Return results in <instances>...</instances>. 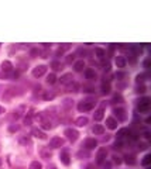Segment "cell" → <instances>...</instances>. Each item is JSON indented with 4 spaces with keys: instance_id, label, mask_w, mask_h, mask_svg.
I'll return each mask as SVG.
<instances>
[{
    "instance_id": "52",
    "label": "cell",
    "mask_w": 151,
    "mask_h": 169,
    "mask_svg": "<svg viewBox=\"0 0 151 169\" xmlns=\"http://www.w3.org/2000/svg\"><path fill=\"white\" fill-rule=\"evenodd\" d=\"M148 66H150V59H145V61H144V68H145V69H148Z\"/></svg>"
},
{
    "instance_id": "5",
    "label": "cell",
    "mask_w": 151,
    "mask_h": 169,
    "mask_svg": "<svg viewBox=\"0 0 151 169\" xmlns=\"http://www.w3.org/2000/svg\"><path fill=\"white\" fill-rule=\"evenodd\" d=\"M64 144H65V140L64 138H61V137H53V138H51V141H49L48 148H51V149H55V148H61Z\"/></svg>"
},
{
    "instance_id": "28",
    "label": "cell",
    "mask_w": 151,
    "mask_h": 169,
    "mask_svg": "<svg viewBox=\"0 0 151 169\" xmlns=\"http://www.w3.org/2000/svg\"><path fill=\"white\" fill-rule=\"evenodd\" d=\"M51 68H53L54 71H62V69H64V68H62V64L59 61H53L51 62Z\"/></svg>"
},
{
    "instance_id": "10",
    "label": "cell",
    "mask_w": 151,
    "mask_h": 169,
    "mask_svg": "<svg viewBox=\"0 0 151 169\" xmlns=\"http://www.w3.org/2000/svg\"><path fill=\"white\" fill-rule=\"evenodd\" d=\"M106 157H108V151H106L105 148H100V149L98 151V155H96V163H98V165H102L106 161Z\"/></svg>"
},
{
    "instance_id": "26",
    "label": "cell",
    "mask_w": 151,
    "mask_h": 169,
    "mask_svg": "<svg viewBox=\"0 0 151 169\" xmlns=\"http://www.w3.org/2000/svg\"><path fill=\"white\" fill-rule=\"evenodd\" d=\"M89 151H86V149H80L79 152H78L76 154V157L79 158V159H88V158H89Z\"/></svg>"
},
{
    "instance_id": "50",
    "label": "cell",
    "mask_w": 151,
    "mask_h": 169,
    "mask_svg": "<svg viewBox=\"0 0 151 169\" xmlns=\"http://www.w3.org/2000/svg\"><path fill=\"white\" fill-rule=\"evenodd\" d=\"M78 55H88V51H86V49H83V48H79V49H78Z\"/></svg>"
},
{
    "instance_id": "25",
    "label": "cell",
    "mask_w": 151,
    "mask_h": 169,
    "mask_svg": "<svg viewBox=\"0 0 151 169\" xmlns=\"http://www.w3.org/2000/svg\"><path fill=\"white\" fill-rule=\"evenodd\" d=\"M41 157L44 158V159H51L53 158V154L49 152V148H44V149H41Z\"/></svg>"
},
{
    "instance_id": "14",
    "label": "cell",
    "mask_w": 151,
    "mask_h": 169,
    "mask_svg": "<svg viewBox=\"0 0 151 169\" xmlns=\"http://www.w3.org/2000/svg\"><path fill=\"white\" fill-rule=\"evenodd\" d=\"M88 124H89V118L86 116H80L75 120V126L76 127H86Z\"/></svg>"
},
{
    "instance_id": "57",
    "label": "cell",
    "mask_w": 151,
    "mask_h": 169,
    "mask_svg": "<svg viewBox=\"0 0 151 169\" xmlns=\"http://www.w3.org/2000/svg\"><path fill=\"white\" fill-rule=\"evenodd\" d=\"M2 165H3V159L0 158V169H2Z\"/></svg>"
},
{
    "instance_id": "24",
    "label": "cell",
    "mask_w": 151,
    "mask_h": 169,
    "mask_svg": "<svg viewBox=\"0 0 151 169\" xmlns=\"http://www.w3.org/2000/svg\"><path fill=\"white\" fill-rule=\"evenodd\" d=\"M45 82L48 83L49 86H53V85H55V83H57V76H55V73H49V75H47Z\"/></svg>"
},
{
    "instance_id": "53",
    "label": "cell",
    "mask_w": 151,
    "mask_h": 169,
    "mask_svg": "<svg viewBox=\"0 0 151 169\" xmlns=\"http://www.w3.org/2000/svg\"><path fill=\"white\" fill-rule=\"evenodd\" d=\"M6 113V109L3 107V106H0V116H2V114H4Z\"/></svg>"
},
{
    "instance_id": "36",
    "label": "cell",
    "mask_w": 151,
    "mask_h": 169,
    "mask_svg": "<svg viewBox=\"0 0 151 169\" xmlns=\"http://www.w3.org/2000/svg\"><path fill=\"white\" fill-rule=\"evenodd\" d=\"M144 80H145V73H139L136 76V82L139 83V85H143V83H144Z\"/></svg>"
},
{
    "instance_id": "38",
    "label": "cell",
    "mask_w": 151,
    "mask_h": 169,
    "mask_svg": "<svg viewBox=\"0 0 151 169\" xmlns=\"http://www.w3.org/2000/svg\"><path fill=\"white\" fill-rule=\"evenodd\" d=\"M113 101H114V103H123V96H121L120 93H117V95H114Z\"/></svg>"
},
{
    "instance_id": "6",
    "label": "cell",
    "mask_w": 151,
    "mask_h": 169,
    "mask_svg": "<svg viewBox=\"0 0 151 169\" xmlns=\"http://www.w3.org/2000/svg\"><path fill=\"white\" fill-rule=\"evenodd\" d=\"M98 147V141L95 138H86L85 141L82 142V148L86 151H90V149H95Z\"/></svg>"
},
{
    "instance_id": "51",
    "label": "cell",
    "mask_w": 151,
    "mask_h": 169,
    "mask_svg": "<svg viewBox=\"0 0 151 169\" xmlns=\"http://www.w3.org/2000/svg\"><path fill=\"white\" fill-rule=\"evenodd\" d=\"M83 92H86V93H93L95 90H93V87H90V86H85V87H83Z\"/></svg>"
},
{
    "instance_id": "34",
    "label": "cell",
    "mask_w": 151,
    "mask_h": 169,
    "mask_svg": "<svg viewBox=\"0 0 151 169\" xmlns=\"http://www.w3.org/2000/svg\"><path fill=\"white\" fill-rule=\"evenodd\" d=\"M72 106H74V100H71V99H65L64 100V107L66 109V110H71Z\"/></svg>"
},
{
    "instance_id": "29",
    "label": "cell",
    "mask_w": 151,
    "mask_h": 169,
    "mask_svg": "<svg viewBox=\"0 0 151 169\" xmlns=\"http://www.w3.org/2000/svg\"><path fill=\"white\" fill-rule=\"evenodd\" d=\"M95 54H96V56H98L99 59H105V56H106V51L105 49H102V48H96Z\"/></svg>"
},
{
    "instance_id": "19",
    "label": "cell",
    "mask_w": 151,
    "mask_h": 169,
    "mask_svg": "<svg viewBox=\"0 0 151 169\" xmlns=\"http://www.w3.org/2000/svg\"><path fill=\"white\" fill-rule=\"evenodd\" d=\"M127 135H129V128H120L119 131H117L116 138L123 141V138H127Z\"/></svg>"
},
{
    "instance_id": "12",
    "label": "cell",
    "mask_w": 151,
    "mask_h": 169,
    "mask_svg": "<svg viewBox=\"0 0 151 169\" xmlns=\"http://www.w3.org/2000/svg\"><path fill=\"white\" fill-rule=\"evenodd\" d=\"M31 134L34 135L35 138H38V140H47V134L41 128H37V127L31 130Z\"/></svg>"
},
{
    "instance_id": "55",
    "label": "cell",
    "mask_w": 151,
    "mask_h": 169,
    "mask_svg": "<svg viewBox=\"0 0 151 169\" xmlns=\"http://www.w3.org/2000/svg\"><path fill=\"white\" fill-rule=\"evenodd\" d=\"M86 169H96V168H95V165H92V163H90V165L86 166Z\"/></svg>"
},
{
    "instance_id": "37",
    "label": "cell",
    "mask_w": 151,
    "mask_h": 169,
    "mask_svg": "<svg viewBox=\"0 0 151 169\" xmlns=\"http://www.w3.org/2000/svg\"><path fill=\"white\" fill-rule=\"evenodd\" d=\"M17 131H19V126H17V124H10V126H9V132H10V134L17 132Z\"/></svg>"
},
{
    "instance_id": "46",
    "label": "cell",
    "mask_w": 151,
    "mask_h": 169,
    "mask_svg": "<svg viewBox=\"0 0 151 169\" xmlns=\"http://www.w3.org/2000/svg\"><path fill=\"white\" fill-rule=\"evenodd\" d=\"M31 121H33L31 117H28V116L24 117V126H31Z\"/></svg>"
},
{
    "instance_id": "58",
    "label": "cell",
    "mask_w": 151,
    "mask_h": 169,
    "mask_svg": "<svg viewBox=\"0 0 151 169\" xmlns=\"http://www.w3.org/2000/svg\"><path fill=\"white\" fill-rule=\"evenodd\" d=\"M0 151H2V142H0Z\"/></svg>"
},
{
    "instance_id": "11",
    "label": "cell",
    "mask_w": 151,
    "mask_h": 169,
    "mask_svg": "<svg viewBox=\"0 0 151 169\" xmlns=\"http://www.w3.org/2000/svg\"><path fill=\"white\" fill-rule=\"evenodd\" d=\"M75 78H74V75L72 73H65V75H62L61 78H59V82L62 83V85H66V86H68V85H71L72 82H75Z\"/></svg>"
},
{
    "instance_id": "8",
    "label": "cell",
    "mask_w": 151,
    "mask_h": 169,
    "mask_svg": "<svg viewBox=\"0 0 151 169\" xmlns=\"http://www.w3.org/2000/svg\"><path fill=\"white\" fill-rule=\"evenodd\" d=\"M59 161L64 163L65 166H69L71 165V155H69L68 149H64L61 151V154H59Z\"/></svg>"
},
{
    "instance_id": "22",
    "label": "cell",
    "mask_w": 151,
    "mask_h": 169,
    "mask_svg": "<svg viewBox=\"0 0 151 169\" xmlns=\"http://www.w3.org/2000/svg\"><path fill=\"white\" fill-rule=\"evenodd\" d=\"M110 90H112V87H110V83H109V80L106 82V80H103L102 82V93L103 95H109L110 93Z\"/></svg>"
},
{
    "instance_id": "2",
    "label": "cell",
    "mask_w": 151,
    "mask_h": 169,
    "mask_svg": "<svg viewBox=\"0 0 151 169\" xmlns=\"http://www.w3.org/2000/svg\"><path fill=\"white\" fill-rule=\"evenodd\" d=\"M0 69H2V78L7 79L9 75L14 71V66H13V64L10 61H3L2 62V65H0Z\"/></svg>"
},
{
    "instance_id": "44",
    "label": "cell",
    "mask_w": 151,
    "mask_h": 169,
    "mask_svg": "<svg viewBox=\"0 0 151 169\" xmlns=\"http://www.w3.org/2000/svg\"><path fill=\"white\" fill-rule=\"evenodd\" d=\"M102 66H103V69H105L106 72H109V71H110V62H109V61L103 62V64H102Z\"/></svg>"
},
{
    "instance_id": "32",
    "label": "cell",
    "mask_w": 151,
    "mask_h": 169,
    "mask_svg": "<svg viewBox=\"0 0 151 169\" xmlns=\"http://www.w3.org/2000/svg\"><path fill=\"white\" fill-rule=\"evenodd\" d=\"M54 97H55V93H54V92H45V93H44V95H43V99H44V100H45V101H48V100H53Z\"/></svg>"
},
{
    "instance_id": "33",
    "label": "cell",
    "mask_w": 151,
    "mask_h": 169,
    "mask_svg": "<svg viewBox=\"0 0 151 169\" xmlns=\"http://www.w3.org/2000/svg\"><path fill=\"white\" fill-rule=\"evenodd\" d=\"M114 78H116L117 80H124V78H127V73L126 72H123V71H119V72L114 73Z\"/></svg>"
},
{
    "instance_id": "45",
    "label": "cell",
    "mask_w": 151,
    "mask_h": 169,
    "mask_svg": "<svg viewBox=\"0 0 151 169\" xmlns=\"http://www.w3.org/2000/svg\"><path fill=\"white\" fill-rule=\"evenodd\" d=\"M102 166H103V169H112V162L110 161H105L102 163Z\"/></svg>"
},
{
    "instance_id": "4",
    "label": "cell",
    "mask_w": 151,
    "mask_h": 169,
    "mask_svg": "<svg viewBox=\"0 0 151 169\" xmlns=\"http://www.w3.org/2000/svg\"><path fill=\"white\" fill-rule=\"evenodd\" d=\"M64 134L71 142H75L78 138H79V132H78V130H75V128H66L64 131Z\"/></svg>"
},
{
    "instance_id": "15",
    "label": "cell",
    "mask_w": 151,
    "mask_h": 169,
    "mask_svg": "<svg viewBox=\"0 0 151 169\" xmlns=\"http://www.w3.org/2000/svg\"><path fill=\"white\" fill-rule=\"evenodd\" d=\"M106 126H108L109 130H116L119 124H117V120L114 117H108V118H106Z\"/></svg>"
},
{
    "instance_id": "30",
    "label": "cell",
    "mask_w": 151,
    "mask_h": 169,
    "mask_svg": "<svg viewBox=\"0 0 151 169\" xmlns=\"http://www.w3.org/2000/svg\"><path fill=\"white\" fill-rule=\"evenodd\" d=\"M28 169H43V163L38 162V161H33V162L28 165Z\"/></svg>"
},
{
    "instance_id": "48",
    "label": "cell",
    "mask_w": 151,
    "mask_h": 169,
    "mask_svg": "<svg viewBox=\"0 0 151 169\" xmlns=\"http://www.w3.org/2000/svg\"><path fill=\"white\" fill-rule=\"evenodd\" d=\"M136 92L137 93H144L145 92V86H144V85H139V87H137Z\"/></svg>"
},
{
    "instance_id": "31",
    "label": "cell",
    "mask_w": 151,
    "mask_h": 169,
    "mask_svg": "<svg viewBox=\"0 0 151 169\" xmlns=\"http://www.w3.org/2000/svg\"><path fill=\"white\" fill-rule=\"evenodd\" d=\"M68 92H79V85L76 82H72L71 85H68Z\"/></svg>"
},
{
    "instance_id": "3",
    "label": "cell",
    "mask_w": 151,
    "mask_h": 169,
    "mask_svg": "<svg viewBox=\"0 0 151 169\" xmlns=\"http://www.w3.org/2000/svg\"><path fill=\"white\" fill-rule=\"evenodd\" d=\"M151 107V100L150 97H143L139 100V105H137V110L140 113H148Z\"/></svg>"
},
{
    "instance_id": "13",
    "label": "cell",
    "mask_w": 151,
    "mask_h": 169,
    "mask_svg": "<svg viewBox=\"0 0 151 169\" xmlns=\"http://www.w3.org/2000/svg\"><path fill=\"white\" fill-rule=\"evenodd\" d=\"M126 65H127L126 56H123V55H117L116 56V66L119 68V69H124V68H126Z\"/></svg>"
},
{
    "instance_id": "49",
    "label": "cell",
    "mask_w": 151,
    "mask_h": 169,
    "mask_svg": "<svg viewBox=\"0 0 151 169\" xmlns=\"http://www.w3.org/2000/svg\"><path fill=\"white\" fill-rule=\"evenodd\" d=\"M113 162L116 163V165H120V163H121L120 157H117V155H114V157H113Z\"/></svg>"
},
{
    "instance_id": "27",
    "label": "cell",
    "mask_w": 151,
    "mask_h": 169,
    "mask_svg": "<svg viewBox=\"0 0 151 169\" xmlns=\"http://www.w3.org/2000/svg\"><path fill=\"white\" fill-rule=\"evenodd\" d=\"M19 142L21 145H24V147H27V145H31V138L28 137V135H23L21 138L19 140Z\"/></svg>"
},
{
    "instance_id": "40",
    "label": "cell",
    "mask_w": 151,
    "mask_h": 169,
    "mask_svg": "<svg viewBox=\"0 0 151 169\" xmlns=\"http://www.w3.org/2000/svg\"><path fill=\"white\" fill-rule=\"evenodd\" d=\"M40 55H41V58L43 59H47V58H49V49L47 48V49H44L43 52L40 51Z\"/></svg>"
},
{
    "instance_id": "23",
    "label": "cell",
    "mask_w": 151,
    "mask_h": 169,
    "mask_svg": "<svg viewBox=\"0 0 151 169\" xmlns=\"http://www.w3.org/2000/svg\"><path fill=\"white\" fill-rule=\"evenodd\" d=\"M124 162L127 163V165H130V166H133V165H136V157L134 155H126L124 157Z\"/></svg>"
},
{
    "instance_id": "54",
    "label": "cell",
    "mask_w": 151,
    "mask_h": 169,
    "mask_svg": "<svg viewBox=\"0 0 151 169\" xmlns=\"http://www.w3.org/2000/svg\"><path fill=\"white\" fill-rule=\"evenodd\" d=\"M144 137H145L147 140H150V137H151V135H150V131H144Z\"/></svg>"
},
{
    "instance_id": "61",
    "label": "cell",
    "mask_w": 151,
    "mask_h": 169,
    "mask_svg": "<svg viewBox=\"0 0 151 169\" xmlns=\"http://www.w3.org/2000/svg\"><path fill=\"white\" fill-rule=\"evenodd\" d=\"M0 47H2V44H0Z\"/></svg>"
},
{
    "instance_id": "35",
    "label": "cell",
    "mask_w": 151,
    "mask_h": 169,
    "mask_svg": "<svg viewBox=\"0 0 151 169\" xmlns=\"http://www.w3.org/2000/svg\"><path fill=\"white\" fill-rule=\"evenodd\" d=\"M150 163H151V155H150V154H147L144 158H143L141 165H143V166H148Z\"/></svg>"
},
{
    "instance_id": "1",
    "label": "cell",
    "mask_w": 151,
    "mask_h": 169,
    "mask_svg": "<svg viewBox=\"0 0 151 169\" xmlns=\"http://www.w3.org/2000/svg\"><path fill=\"white\" fill-rule=\"evenodd\" d=\"M96 101L93 100H85V101H79L78 103V111L79 113H88V111H92L93 107H95Z\"/></svg>"
},
{
    "instance_id": "43",
    "label": "cell",
    "mask_w": 151,
    "mask_h": 169,
    "mask_svg": "<svg viewBox=\"0 0 151 169\" xmlns=\"http://www.w3.org/2000/svg\"><path fill=\"white\" fill-rule=\"evenodd\" d=\"M27 68H28V64L23 62V64H20V66H19V72H24V71H27Z\"/></svg>"
},
{
    "instance_id": "21",
    "label": "cell",
    "mask_w": 151,
    "mask_h": 169,
    "mask_svg": "<svg viewBox=\"0 0 151 169\" xmlns=\"http://www.w3.org/2000/svg\"><path fill=\"white\" fill-rule=\"evenodd\" d=\"M25 110V106H20L17 110H14L13 111V114H11V117H13V120H19L20 117H21V111H24Z\"/></svg>"
},
{
    "instance_id": "39",
    "label": "cell",
    "mask_w": 151,
    "mask_h": 169,
    "mask_svg": "<svg viewBox=\"0 0 151 169\" xmlns=\"http://www.w3.org/2000/svg\"><path fill=\"white\" fill-rule=\"evenodd\" d=\"M113 148H114V149H121V148H123V141L116 140V142L113 144Z\"/></svg>"
},
{
    "instance_id": "17",
    "label": "cell",
    "mask_w": 151,
    "mask_h": 169,
    "mask_svg": "<svg viewBox=\"0 0 151 169\" xmlns=\"http://www.w3.org/2000/svg\"><path fill=\"white\" fill-rule=\"evenodd\" d=\"M105 127L103 126H100V124H95V126H93V128H92V132L95 135H103L105 134Z\"/></svg>"
},
{
    "instance_id": "18",
    "label": "cell",
    "mask_w": 151,
    "mask_h": 169,
    "mask_svg": "<svg viewBox=\"0 0 151 169\" xmlns=\"http://www.w3.org/2000/svg\"><path fill=\"white\" fill-rule=\"evenodd\" d=\"M103 117H105V110H103V109H98V110L93 113V120L95 121L103 120Z\"/></svg>"
},
{
    "instance_id": "7",
    "label": "cell",
    "mask_w": 151,
    "mask_h": 169,
    "mask_svg": "<svg viewBox=\"0 0 151 169\" xmlns=\"http://www.w3.org/2000/svg\"><path fill=\"white\" fill-rule=\"evenodd\" d=\"M113 114L117 117V121H126L127 120V114L126 110L121 107H114L113 109Z\"/></svg>"
},
{
    "instance_id": "47",
    "label": "cell",
    "mask_w": 151,
    "mask_h": 169,
    "mask_svg": "<svg viewBox=\"0 0 151 169\" xmlns=\"http://www.w3.org/2000/svg\"><path fill=\"white\" fill-rule=\"evenodd\" d=\"M147 148H148V145L145 144V142H140V144H139V149L140 151H145Z\"/></svg>"
},
{
    "instance_id": "56",
    "label": "cell",
    "mask_w": 151,
    "mask_h": 169,
    "mask_svg": "<svg viewBox=\"0 0 151 169\" xmlns=\"http://www.w3.org/2000/svg\"><path fill=\"white\" fill-rule=\"evenodd\" d=\"M151 123V118L150 117H147V118H145V124H150Z\"/></svg>"
},
{
    "instance_id": "9",
    "label": "cell",
    "mask_w": 151,
    "mask_h": 169,
    "mask_svg": "<svg viewBox=\"0 0 151 169\" xmlns=\"http://www.w3.org/2000/svg\"><path fill=\"white\" fill-rule=\"evenodd\" d=\"M45 73H47V66L45 65H38V66H35L34 69H33V76L34 78H41Z\"/></svg>"
},
{
    "instance_id": "41",
    "label": "cell",
    "mask_w": 151,
    "mask_h": 169,
    "mask_svg": "<svg viewBox=\"0 0 151 169\" xmlns=\"http://www.w3.org/2000/svg\"><path fill=\"white\" fill-rule=\"evenodd\" d=\"M30 55L33 56V58H35L37 55H40V49L38 48H31V51H30Z\"/></svg>"
},
{
    "instance_id": "20",
    "label": "cell",
    "mask_w": 151,
    "mask_h": 169,
    "mask_svg": "<svg viewBox=\"0 0 151 169\" xmlns=\"http://www.w3.org/2000/svg\"><path fill=\"white\" fill-rule=\"evenodd\" d=\"M83 68H85V61H83V59H79V61H76L74 64V71L75 72H82Z\"/></svg>"
},
{
    "instance_id": "16",
    "label": "cell",
    "mask_w": 151,
    "mask_h": 169,
    "mask_svg": "<svg viewBox=\"0 0 151 169\" xmlns=\"http://www.w3.org/2000/svg\"><path fill=\"white\" fill-rule=\"evenodd\" d=\"M85 78H86L88 80H96L98 75H96V72L93 71V69L88 68V69H85Z\"/></svg>"
},
{
    "instance_id": "42",
    "label": "cell",
    "mask_w": 151,
    "mask_h": 169,
    "mask_svg": "<svg viewBox=\"0 0 151 169\" xmlns=\"http://www.w3.org/2000/svg\"><path fill=\"white\" fill-rule=\"evenodd\" d=\"M74 61H75V55H74V54H69V55L66 56V59H65V62H66V64H72Z\"/></svg>"
},
{
    "instance_id": "60",
    "label": "cell",
    "mask_w": 151,
    "mask_h": 169,
    "mask_svg": "<svg viewBox=\"0 0 151 169\" xmlns=\"http://www.w3.org/2000/svg\"><path fill=\"white\" fill-rule=\"evenodd\" d=\"M0 90H2V86H0Z\"/></svg>"
},
{
    "instance_id": "59",
    "label": "cell",
    "mask_w": 151,
    "mask_h": 169,
    "mask_svg": "<svg viewBox=\"0 0 151 169\" xmlns=\"http://www.w3.org/2000/svg\"><path fill=\"white\" fill-rule=\"evenodd\" d=\"M17 169H24V168H17Z\"/></svg>"
}]
</instances>
